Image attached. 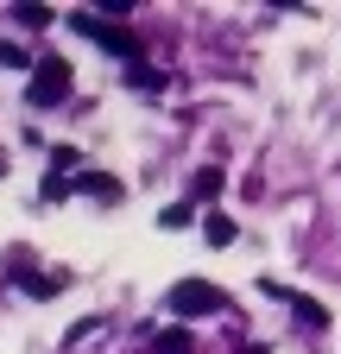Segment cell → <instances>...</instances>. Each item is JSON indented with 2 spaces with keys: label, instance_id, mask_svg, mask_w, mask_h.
Here are the masks:
<instances>
[{
  "label": "cell",
  "instance_id": "8992f818",
  "mask_svg": "<svg viewBox=\"0 0 341 354\" xmlns=\"http://www.w3.org/2000/svg\"><path fill=\"white\" fill-rule=\"evenodd\" d=\"M13 19H19L26 32H45V26L57 19V7H38V0H26V7H13Z\"/></svg>",
  "mask_w": 341,
  "mask_h": 354
},
{
  "label": "cell",
  "instance_id": "277c9868",
  "mask_svg": "<svg viewBox=\"0 0 341 354\" xmlns=\"http://www.w3.org/2000/svg\"><path fill=\"white\" fill-rule=\"evenodd\" d=\"M266 291H272V297H284V304L297 310V323H304V329H329V310H322L316 297H304V291H284L278 279H266Z\"/></svg>",
  "mask_w": 341,
  "mask_h": 354
},
{
  "label": "cell",
  "instance_id": "7a4b0ae2",
  "mask_svg": "<svg viewBox=\"0 0 341 354\" xmlns=\"http://www.w3.org/2000/svg\"><path fill=\"white\" fill-rule=\"evenodd\" d=\"M70 26L82 32V38H95L101 51H114V57H126V70L139 64V38L133 32H120V26H108V19H95V13H70Z\"/></svg>",
  "mask_w": 341,
  "mask_h": 354
},
{
  "label": "cell",
  "instance_id": "5b68a950",
  "mask_svg": "<svg viewBox=\"0 0 341 354\" xmlns=\"http://www.w3.org/2000/svg\"><path fill=\"white\" fill-rule=\"evenodd\" d=\"M76 190L95 196V203H120V177H108V171H76Z\"/></svg>",
  "mask_w": 341,
  "mask_h": 354
},
{
  "label": "cell",
  "instance_id": "52a82bcc",
  "mask_svg": "<svg viewBox=\"0 0 341 354\" xmlns=\"http://www.w3.org/2000/svg\"><path fill=\"white\" fill-rule=\"evenodd\" d=\"M13 285L32 291V297H51V291H64V272H51V279H38V272H13Z\"/></svg>",
  "mask_w": 341,
  "mask_h": 354
},
{
  "label": "cell",
  "instance_id": "9c48e42d",
  "mask_svg": "<svg viewBox=\"0 0 341 354\" xmlns=\"http://www.w3.org/2000/svg\"><path fill=\"white\" fill-rule=\"evenodd\" d=\"M158 354H196L190 329H164V335H158Z\"/></svg>",
  "mask_w": 341,
  "mask_h": 354
},
{
  "label": "cell",
  "instance_id": "6da1fadb",
  "mask_svg": "<svg viewBox=\"0 0 341 354\" xmlns=\"http://www.w3.org/2000/svg\"><path fill=\"white\" fill-rule=\"evenodd\" d=\"M170 310H177V317H222L228 291L208 285V279H184V285H170Z\"/></svg>",
  "mask_w": 341,
  "mask_h": 354
},
{
  "label": "cell",
  "instance_id": "ba28073f",
  "mask_svg": "<svg viewBox=\"0 0 341 354\" xmlns=\"http://www.w3.org/2000/svg\"><path fill=\"white\" fill-rule=\"evenodd\" d=\"M202 241L208 247H234V215H208L202 221Z\"/></svg>",
  "mask_w": 341,
  "mask_h": 354
},
{
  "label": "cell",
  "instance_id": "3957f363",
  "mask_svg": "<svg viewBox=\"0 0 341 354\" xmlns=\"http://www.w3.org/2000/svg\"><path fill=\"white\" fill-rule=\"evenodd\" d=\"M70 88H76V76H70L64 57H38V70H32V108H57V102H70Z\"/></svg>",
  "mask_w": 341,
  "mask_h": 354
},
{
  "label": "cell",
  "instance_id": "30bf717a",
  "mask_svg": "<svg viewBox=\"0 0 341 354\" xmlns=\"http://www.w3.org/2000/svg\"><path fill=\"white\" fill-rule=\"evenodd\" d=\"M196 221V203H170L164 215H158V228H190Z\"/></svg>",
  "mask_w": 341,
  "mask_h": 354
},
{
  "label": "cell",
  "instance_id": "8fae6325",
  "mask_svg": "<svg viewBox=\"0 0 341 354\" xmlns=\"http://www.w3.org/2000/svg\"><path fill=\"white\" fill-rule=\"evenodd\" d=\"M222 190V165H202L196 171V196H215Z\"/></svg>",
  "mask_w": 341,
  "mask_h": 354
},
{
  "label": "cell",
  "instance_id": "7c38bea8",
  "mask_svg": "<svg viewBox=\"0 0 341 354\" xmlns=\"http://www.w3.org/2000/svg\"><path fill=\"white\" fill-rule=\"evenodd\" d=\"M0 64H7V70H38V64L19 51V44H0Z\"/></svg>",
  "mask_w": 341,
  "mask_h": 354
}]
</instances>
